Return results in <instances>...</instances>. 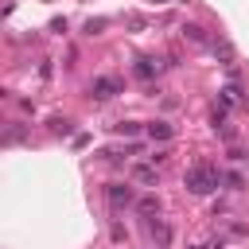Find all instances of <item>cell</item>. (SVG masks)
<instances>
[{
	"label": "cell",
	"mask_w": 249,
	"mask_h": 249,
	"mask_svg": "<svg viewBox=\"0 0 249 249\" xmlns=\"http://www.w3.org/2000/svg\"><path fill=\"white\" fill-rule=\"evenodd\" d=\"M183 183H187L191 195H210V191H218L222 171H218L214 163H191V167L183 171Z\"/></svg>",
	"instance_id": "cell-1"
},
{
	"label": "cell",
	"mask_w": 249,
	"mask_h": 249,
	"mask_svg": "<svg viewBox=\"0 0 249 249\" xmlns=\"http://www.w3.org/2000/svg\"><path fill=\"white\" fill-rule=\"evenodd\" d=\"M89 93H93L97 101H109V97H117V93H121V82L101 74V78H93V82H89Z\"/></svg>",
	"instance_id": "cell-2"
},
{
	"label": "cell",
	"mask_w": 249,
	"mask_h": 249,
	"mask_svg": "<svg viewBox=\"0 0 249 249\" xmlns=\"http://www.w3.org/2000/svg\"><path fill=\"white\" fill-rule=\"evenodd\" d=\"M105 198H109L113 210H121V206L132 202V187H128V183H109V187H105Z\"/></svg>",
	"instance_id": "cell-3"
},
{
	"label": "cell",
	"mask_w": 249,
	"mask_h": 249,
	"mask_svg": "<svg viewBox=\"0 0 249 249\" xmlns=\"http://www.w3.org/2000/svg\"><path fill=\"white\" fill-rule=\"evenodd\" d=\"M132 179H136V183L156 187V183H160V171H156V163H140V167H132Z\"/></svg>",
	"instance_id": "cell-4"
},
{
	"label": "cell",
	"mask_w": 249,
	"mask_h": 249,
	"mask_svg": "<svg viewBox=\"0 0 249 249\" xmlns=\"http://www.w3.org/2000/svg\"><path fill=\"white\" fill-rule=\"evenodd\" d=\"M148 230H152V241H156V249H167V241H171V230H167V222H160V218H156Z\"/></svg>",
	"instance_id": "cell-5"
},
{
	"label": "cell",
	"mask_w": 249,
	"mask_h": 249,
	"mask_svg": "<svg viewBox=\"0 0 249 249\" xmlns=\"http://www.w3.org/2000/svg\"><path fill=\"white\" fill-rule=\"evenodd\" d=\"M183 39H191V43H198V47H210L214 39H206V31L198 27V23H183Z\"/></svg>",
	"instance_id": "cell-6"
},
{
	"label": "cell",
	"mask_w": 249,
	"mask_h": 249,
	"mask_svg": "<svg viewBox=\"0 0 249 249\" xmlns=\"http://www.w3.org/2000/svg\"><path fill=\"white\" fill-rule=\"evenodd\" d=\"M156 70H160V62H156V58H136V66H132V74H136V78H152Z\"/></svg>",
	"instance_id": "cell-7"
},
{
	"label": "cell",
	"mask_w": 249,
	"mask_h": 249,
	"mask_svg": "<svg viewBox=\"0 0 249 249\" xmlns=\"http://www.w3.org/2000/svg\"><path fill=\"white\" fill-rule=\"evenodd\" d=\"M148 132H152V140H171V136H175V128H171L167 121H152Z\"/></svg>",
	"instance_id": "cell-8"
},
{
	"label": "cell",
	"mask_w": 249,
	"mask_h": 249,
	"mask_svg": "<svg viewBox=\"0 0 249 249\" xmlns=\"http://www.w3.org/2000/svg\"><path fill=\"white\" fill-rule=\"evenodd\" d=\"M136 210H140V214H160V195H144V198L136 202Z\"/></svg>",
	"instance_id": "cell-9"
},
{
	"label": "cell",
	"mask_w": 249,
	"mask_h": 249,
	"mask_svg": "<svg viewBox=\"0 0 249 249\" xmlns=\"http://www.w3.org/2000/svg\"><path fill=\"white\" fill-rule=\"evenodd\" d=\"M222 183H226L230 191H241V187H245V175H241V171H230V175H222Z\"/></svg>",
	"instance_id": "cell-10"
},
{
	"label": "cell",
	"mask_w": 249,
	"mask_h": 249,
	"mask_svg": "<svg viewBox=\"0 0 249 249\" xmlns=\"http://www.w3.org/2000/svg\"><path fill=\"white\" fill-rule=\"evenodd\" d=\"M51 128H54L58 136H70V132H74V124H70L66 117H54V121H51Z\"/></svg>",
	"instance_id": "cell-11"
},
{
	"label": "cell",
	"mask_w": 249,
	"mask_h": 249,
	"mask_svg": "<svg viewBox=\"0 0 249 249\" xmlns=\"http://www.w3.org/2000/svg\"><path fill=\"white\" fill-rule=\"evenodd\" d=\"M117 132H121V136H136V132H140V124H136V121H121V124H117Z\"/></svg>",
	"instance_id": "cell-12"
},
{
	"label": "cell",
	"mask_w": 249,
	"mask_h": 249,
	"mask_svg": "<svg viewBox=\"0 0 249 249\" xmlns=\"http://www.w3.org/2000/svg\"><path fill=\"white\" fill-rule=\"evenodd\" d=\"M237 97H241V89H237V86H226V89H222V101H226V105H233Z\"/></svg>",
	"instance_id": "cell-13"
},
{
	"label": "cell",
	"mask_w": 249,
	"mask_h": 249,
	"mask_svg": "<svg viewBox=\"0 0 249 249\" xmlns=\"http://www.w3.org/2000/svg\"><path fill=\"white\" fill-rule=\"evenodd\" d=\"M16 140H23V128H8V136H4V144H16Z\"/></svg>",
	"instance_id": "cell-14"
},
{
	"label": "cell",
	"mask_w": 249,
	"mask_h": 249,
	"mask_svg": "<svg viewBox=\"0 0 249 249\" xmlns=\"http://www.w3.org/2000/svg\"><path fill=\"white\" fill-rule=\"evenodd\" d=\"M195 249H214V245H195Z\"/></svg>",
	"instance_id": "cell-15"
}]
</instances>
